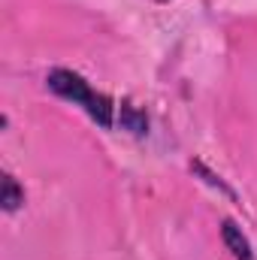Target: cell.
I'll list each match as a JSON object with an SVG mask.
<instances>
[{
    "label": "cell",
    "mask_w": 257,
    "mask_h": 260,
    "mask_svg": "<svg viewBox=\"0 0 257 260\" xmlns=\"http://www.w3.org/2000/svg\"><path fill=\"white\" fill-rule=\"evenodd\" d=\"M118 121H121V127L130 130L133 136H145V133H148V118H145V112H142L139 106H133V103H121Z\"/></svg>",
    "instance_id": "3"
},
{
    "label": "cell",
    "mask_w": 257,
    "mask_h": 260,
    "mask_svg": "<svg viewBox=\"0 0 257 260\" xmlns=\"http://www.w3.org/2000/svg\"><path fill=\"white\" fill-rule=\"evenodd\" d=\"M221 239H224L227 251L233 254V260H254V248H251L248 236L242 233V227L233 218H224L221 221Z\"/></svg>",
    "instance_id": "2"
},
{
    "label": "cell",
    "mask_w": 257,
    "mask_h": 260,
    "mask_svg": "<svg viewBox=\"0 0 257 260\" xmlns=\"http://www.w3.org/2000/svg\"><path fill=\"white\" fill-rule=\"evenodd\" d=\"M191 170H194V173H200V176H203V179H206V182H209V185H218V188H221V191H224V194H230V197H233V191H230V188H227V185H224V182H221V176H215V173H212V170H206V167H203V164H200V160H194V164H191Z\"/></svg>",
    "instance_id": "5"
},
{
    "label": "cell",
    "mask_w": 257,
    "mask_h": 260,
    "mask_svg": "<svg viewBox=\"0 0 257 260\" xmlns=\"http://www.w3.org/2000/svg\"><path fill=\"white\" fill-rule=\"evenodd\" d=\"M46 85L58 94V97H64V100H73L76 106H82L97 124L103 130L112 127V112H115V106H112V100L106 97V94H100V91H94L79 73H73V70H64V67H58V70H49V76H46Z\"/></svg>",
    "instance_id": "1"
},
{
    "label": "cell",
    "mask_w": 257,
    "mask_h": 260,
    "mask_svg": "<svg viewBox=\"0 0 257 260\" xmlns=\"http://www.w3.org/2000/svg\"><path fill=\"white\" fill-rule=\"evenodd\" d=\"M0 203H3V212H15L24 203V188L9 173H3V179H0Z\"/></svg>",
    "instance_id": "4"
}]
</instances>
